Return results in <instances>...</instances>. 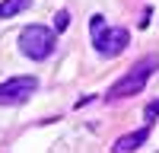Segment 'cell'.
Masks as SVG:
<instances>
[{
  "label": "cell",
  "instance_id": "1",
  "mask_svg": "<svg viewBox=\"0 0 159 153\" xmlns=\"http://www.w3.org/2000/svg\"><path fill=\"white\" fill-rule=\"evenodd\" d=\"M89 32H92V45L102 58H118L130 45V32L121 29V26H108L105 16H99V13L89 19Z\"/></svg>",
  "mask_w": 159,
  "mask_h": 153
},
{
  "label": "cell",
  "instance_id": "2",
  "mask_svg": "<svg viewBox=\"0 0 159 153\" xmlns=\"http://www.w3.org/2000/svg\"><path fill=\"white\" fill-rule=\"evenodd\" d=\"M156 67H159V58H156V54L137 61L134 67H127V73H124L121 80H118V83L108 89V99H127V96L143 93V86L150 83V76H153V70H156Z\"/></svg>",
  "mask_w": 159,
  "mask_h": 153
},
{
  "label": "cell",
  "instance_id": "3",
  "mask_svg": "<svg viewBox=\"0 0 159 153\" xmlns=\"http://www.w3.org/2000/svg\"><path fill=\"white\" fill-rule=\"evenodd\" d=\"M19 51L25 58L32 61H45L54 54V29H48V26H25V29L19 32Z\"/></svg>",
  "mask_w": 159,
  "mask_h": 153
},
{
  "label": "cell",
  "instance_id": "4",
  "mask_svg": "<svg viewBox=\"0 0 159 153\" xmlns=\"http://www.w3.org/2000/svg\"><path fill=\"white\" fill-rule=\"evenodd\" d=\"M35 76H13V80L0 83V105H22L35 96Z\"/></svg>",
  "mask_w": 159,
  "mask_h": 153
},
{
  "label": "cell",
  "instance_id": "5",
  "mask_svg": "<svg viewBox=\"0 0 159 153\" xmlns=\"http://www.w3.org/2000/svg\"><path fill=\"white\" fill-rule=\"evenodd\" d=\"M147 137H150V124H147V128H140V131H130V134H124V137H118L111 150H118V153L137 150V147H143V144H147Z\"/></svg>",
  "mask_w": 159,
  "mask_h": 153
},
{
  "label": "cell",
  "instance_id": "6",
  "mask_svg": "<svg viewBox=\"0 0 159 153\" xmlns=\"http://www.w3.org/2000/svg\"><path fill=\"white\" fill-rule=\"evenodd\" d=\"M29 7H32V0H3L0 3V19H10V16H16V13L29 10Z\"/></svg>",
  "mask_w": 159,
  "mask_h": 153
},
{
  "label": "cell",
  "instance_id": "7",
  "mask_svg": "<svg viewBox=\"0 0 159 153\" xmlns=\"http://www.w3.org/2000/svg\"><path fill=\"white\" fill-rule=\"evenodd\" d=\"M67 26H70V13L67 10H57L54 13V32H64Z\"/></svg>",
  "mask_w": 159,
  "mask_h": 153
},
{
  "label": "cell",
  "instance_id": "8",
  "mask_svg": "<svg viewBox=\"0 0 159 153\" xmlns=\"http://www.w3.org/2000/svg\"><path fill=\"white\" fill-rule=\"evenodd\" d=\"M156 115H159V99H153V102H150V105H147V109H143V118H147V121H153V118H156Z\"/></svg>",
  "mask_w": 159,
  "mask_h": 153
},
{
  "label": "cell",
  "instance_id": "9",
  "mask_svg": "<svg viewBox=\"0 0 159 153\" xmlns=\"http://www.w3.org/2000/svg\"><path fill=\"white\" fill-rule=\"evenodd\" d=\"M150 13H153V10H143V19H140V29H147V26H150Z\"/></svg>",
  "mask_w": 159,
  "mask_h": 153
}]
</instances>
